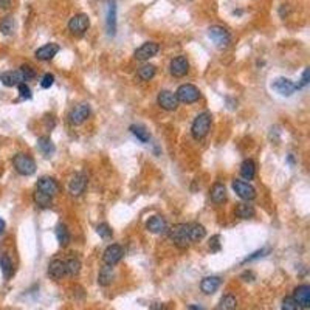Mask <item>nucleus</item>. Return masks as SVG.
<instances>
[{"label":"nucleus","instance_id":"f257e3e1","mask_svg":"<svg viewBox=\"0 0 310 310\" xmlns=\"http://www.w3.org/2000/svg\"><path fill=\"white\" fill-rule=\"evenodd\" d=\"M171 241L174 242V245H177L182 250L188 248L191 244L189 239V223H177L174 225L171 230H168Z\"/></svg>","mask_w":310,"mask_h":310},{"label":"nucleus","instance_id":"f03ea898","mask_svg":"<svg viewBox=\"0 0 310 310\" xmlns=\"http://www.w3.org/2000/svg\"><path fill=\"white\" fill-rule=\"evenodd\" d=\"M210 129H211V115L208 112H202L192 121L191 133L195 140H203L206 135H208Z\"/></svg>","mask_w":310,"mask_h":310},{"label":"nucleus","instance_id":"7ed1b4c3","mask_svg":"<svg viewBox=\"0 0 310 310\" xmlns=\"http://www.w3.org/2000/svg\"><path fill=\"white\" fill-rule=\"evenodd\" d=\"M14 169L20 175H33L36 171V161L28 154H16L13 158Z\"/></svg>","mask_w":310,"mask_h":310},{"label":"nucleus","instance_id":"20e7f679","mask_svg":"<svg viewBox=\"0 0 310 310\" xmlns=\"http://www.w3.org/2000/svg\"><path fill=\"white\" fill-rule=\"evenodd\" d=\"M208 36L210 39L213 40V42L216 44V47H219V48H226L230 45L231 42V34H230V31L220 27V25H213L208 28Z\"/></svg>","mask_w":310,"mask_h":310},{"label":"nucleus","instance_id":"39448f33","mask_svg":"<svg viewBox=\"0 0 310 310\" xmlns=\"http://www.w3.org/2000/svg\"><path fill=\"white\" fill-rule=\"evenodd\" d=\"M175 96H177L179 102L183 104H192V102H197L200 99V90L192 86V84H182L177 92H175Z\"/></svg>","mask_w":310,"mask_h":310},{"label":"nucleus","instance_id":"423d86ee","mask_svg":"<svg viewBox=\"0 0 310 310\" xmlns=\"http://www.w3.org/2000/svg\"><path fill=\"white\" fill-rule=\"evenodd\" d=\"M233 189H234V192L239 195L241 199H244L247 202L256 199V189H254V186H251L248 182L234 180L233 182Z\"/></svg>","mask_w":310,"mask_h":310},{"label":"nucleus","instance_id":"0eeeda50","mask_svg":"<svg viewBox=\"0 0 310 310\" xmlns=\"http://www.w3.org/2000/svg\"><path fill=\"white\" fill-rule=\"evenodd\" d=\"M90 27V19L87 14H76L68 20V30L73 34H84Z\"/></svg>","mask_w":310,"mask_h":310},{"label":"nucleus","instance_id":"6e6552de","mask_svg":"<svg viewBox=\"0 0 310 310\" xmlns=\"http://www.w3.org/2000/svg\"><path fill=\"white\" fill-rule=\"evenodd\" d=\"M157 102L161 109L168 110V112H172L179 107V99L175 96V93L171 90H161L157 96Z\"/></svg>","mask_w":310,"mask_h":310},{"label":"nucleus","instance_id":"1a4fd4ad","mask_svg":"<svg viewBox=\"0 0 310 310\" xmlns=\"http://www.w3.org/2000/svg\"><path fill=\"white\" fill-rule=\"evenodd\" d=\"M123 256H124L123 247L118 245V244H112L104 250V254H102V261H104L106 265H117L123 259Z\"/></svg>","mask_w":310,"mask_h":310},{"label":"nucleus","instance_id":"9d476101","mask_svg":"<svg viewBox=\"0 0 310 310\" xmlns=\"http://www.w3.org/2000/svg\"><path fill=\"white\" fill-rule=\"evenodd\" d=\"M107 11H106V27L110 36L117 34V2L115 0H106Z\"/></svg>","mask_w":310,"mask_h":310},{"label":"nucleus","instance_id":"9b49d317","mask_svg":"<svg viewBox=\"0 0 310 310\" xmlns=\"http://www.w3.org/2000/svg\"><path fill=\"white\" fill-rule=\"evenodd\" d=\"M89 117H90V106L86 104V102H82V104L76 106L73 110L70 112L68 120L73 126H81V124L84 123Z\"/></svg>","mask_w":310,"mask_h":310},{"label":"nucleus","instance_id":"f8f14e48","mask_svg":"<svg viewBox=\"0 0 310 310\" xmlns=\"http://www.w3.org/2000/svg\"><path fill=\"white\" fill-rule=\"evenodd\" d=\"M188 70H189V62H188V59H186V56L174 58L171 61V64H169V71H171V75L175 76V78L185 76L186 73H188Z\"/></svg>","mask_w":310,"mask_h":310},{"label":"nucleus","instance_id":"ddd939ff","mask_svg":"<svg viewBox=\"0 0 310 310\" xmlns=\"http://www.w3.org/2000/svg\"><path fill=\"white\" fill-rule=\"evenodd\" d=\"M158 51H160V45L157 42H146L135 50V55L133 56H135L137 61H148L157 55Z\"/></svg>","mask_w":310,"mask_h":310},{"label":"nucleus","instance_id":"4468645a","mask_svg":"<svg viewBox=\"0 0 310 310\" xmlns=\"http://www.w3.org/2000/svg\"><path fill=\"white\" fill-rule=\"evenodd\" d=\"M292 298L295 299V303H296L298 307L309 309L310 307V285L304 284V285L296 287Z\"/></svg>","mask_w":310,"mask_h":310},{"label":"nucleus","instance_id":"2eb2a0df","mask_svg":"<svg viewBox=\"0 0 310 310\" xmlns=\"http://www.w3.org/2000/svg\"><path fill=\"white\" fill-rule=\"evenodd\" d=\"M272 87H273L275 92H278L279 95H282V96H290V95H293V92L296 90V84H293V82L290 79H287V78L275 79Z\"/></svg>","mask_w":310,"mask_h":310},{"label":"nucleus","instance_id":"dca6fc26","mask_svg":"<svg viewBox=\"0 0 310 310\" xmlns=\"http://www.w3.org/2000/svg\"><path fill=\"white\" fill-rule=\"evenodd\" d=\"M87 186V177L84 174H75L68 182V191L71 195H81L86 191Z\"/></svg>","mask_w":310,"mask_h":310},{"label":"nucleus","instance_id":"f3484780","mask_svg":"<svg viewBox=\"0 0 310 310\" xmlns=\"http://www.w3.org/2000/svg\"><path fill=\"white\" fill-rule=\"evenodd\" d=\"M36 189L42 191V192H45V194L53 197V195H56L58 191H59V185L55 179H51V177H40L37 180V188Z\"/></svg>","mask_w":310,"mask_h":310},{"label":"nucleus","instance_id":"a211bd4d","mask_svg":"<svg viewBox=\"0 0 310 310\" xmlns=\"http://www.w3.org/2000/svg\"><path fill=\"white\" fill-rule=\"evenodd\" d=\"M146 228L154 234H164V233H168V223L161 216H154L148 220Z\"/></svg>","mask_w":310,"mask_h":310},{"label":"nucleus","instance_id":"6ab92c4d","mask_svg":"<svg viewBox=\"0 0 310 310\" xmlns=\"http://www.w3.org/2000/svg\"><path fill=\"white\" fill-rule=\"evenodd\" d=\"M48 276H50V278H53L55 281H61L62 278L67 276L65 261H61V259L51 261L50 265H48Z\"/></svg>","mask_w":310,"mask_h":310},{"label":"nucleus","instance_id":"aec40b11","mask_svg":"<svg viewBox=\"0 0 310 310\" xmlns=\"http://www.w3.org/2000/svg\"><path fill=\"white\" fill-rule=\"evenodd\" d=\"M58 51H59V45L51 42V44H45L44 47L37 48L34 55L39 61H50L58 55Z\"/></svg>","mask_w":310,"mask_h":310},{"label":"nucleus","instance_id":"412c9836","mask_svg":"<svg viewBox=\"0 0 310 310\" xmlns=\"http://www.w3.org/2000/svg\"><path fill=\"white\" fill-rule=\"evenodd\" d=\"M219 287H220V278L217 276H206L200 282V290L205 295H213L214 292H217Z\"/></svg>","mask_w":310,"mask_h":310},{"label":"nucleus","instance_id":"4be33fe9","mask_svg":"<svg viewBox=\"0 0 310 310\" xmlns=\"http://www.w3.org/2000/svg\"><path fill=\"white\" fill-rule=\"evenodd\" d=\"M0 81H2V84L6 87H14V86H19L20 82H24V78L19 70H14V71H3V73L0 75Z\"/></svg>","mask_w":310,"mask_h":310},{"label":"nucleus","instance_id":"5701e85b","mask_svg":"<svg viewBox=\"0 0 310 310\" xmlns=\"http://www.w3.org/2000/svg\"><path fill=\"white\" fill-rule=\"evenodd\" d=\"M113 278H115V270H113V265H104L101 267L99 275H98V284L102 287H107L112 284Z\"/></svg>","mask_w":310,"mask_h":310},{"label":"nucleus","instance_id":"b1692460","mask_svg":"<svg viewBox=\"0 0 310 310\" xmlns=\"http://www.w3.org/2000/svg\"><path fill=\"white\" fill-rule=\"evenodd\" d=\"M211 200L216 205H220L226 200V189L222 183H214L211 188Z\"/></svg>","mask_w":310,"mask_h":310},{"label":"nucleus","instance_id":"393cba45","mask_svg":"<svg viewBox=\"0 0 310 310\" xmlns=\"http://www.w3.org/2000/svg\"><path fill=\"white\" fill-rule=\"evenodd\" d=\"M241 175L245 180H253L256 175V163L251 158L244 160V163L241 164Z\"/></svg>","mask_w":310,"mask_h":310},{"label":"nucleus","instance_id":"a878e982","mask_svg":"<svg viewBox=\"0 0 310 310\" xmlns=\"http://www.w3.org/2000/svg\"><path fill=\"white\" fill-rule=\"evenodd\" d=\"M206 230L200 223H189V239L191 242H200L205 239Z\"/></svg>","mask_w":310,"mask_h":310},{"label":"nucleus","instance_id":"bb28decb","mask_svg":"<svg viewBox=\"0 0 310 310\" xmlns=\"http://www.w3.org/2000/svg\"><path fill=\"white\" fill-rule=\"evenodd\" d=\"M256 211L253 208V205L250 203H237L236 206V216L239 217V219H251V217H254Z\"/></svg>","mask_w":310,"mask_h":310},{"label":"nucleus","instance_id":"cd10ccee","mask_svg":"<svg viewBox=\"0 0 310 310\" xmlns=\"http://www.w3.org/2000/svg\"><path fill=\"white\" fill-rule=\"evenodd\" d=\"M33 200L39 208H50V206L53 205V197L39 189H36V192L33 194Z\"/></svg>","mask_w":310,"mask_h":310},{"label":"nucleus","instance_id":"c85d7f7f","mask_svg":"<svg viewBox=\"0 0 310 310\" xmlns=\"http://www.w3.org/2000/svg\"><path fill=\"white\" fill-rule=\"evenodd\" d=\"M56 239L59 242L61 247H67L71 241V236L67 230V226L65 225H58V228H56Z\"/></svg>","mask_w":310,"mask_h":310},{"label":"nucleus","instance_id":"c756f323","mask_svg":"<svg viewBox=\"0 0 310 310\" xmlns=\"http://www.w3.org/2000/svg\"><path fill=\"white\" fill-rule=\"evenodd\" d=\"M37 146H39V151L42 152L45 157H51V154L55 152V144L51 143L48 137H40L37 140Z\"/></svg>","mask_w":310,"mask_h":310},{"label":"nucleus","instance_id":"7c9ffc66","mask_svg":"<svg viewBox=\"0 0 310 310\" xmlns=\"http://www.w3.org/2000/svg\"><path fill=\"white\" fill-rule=\"evenodd\" d=\"M0 270H2L5 279H9V278L13 276V272H14L13 262H11V259H9V257H8L6 254H2V256H0Z\"/></svg>","mask_w":310,"mask_h":310},{"label":"nucleus","instance_id":"2f4dec72","mask_svg":"<svg viewBox=\"0 0 310 310\" xmlns=\"http://www.w3.org/2000/svg\"><path fill=\"white\" fill-rule=\"evenodd\" d=\"M65 270L68 276H78L81 272V261L78 257H70L65 261Z\"/></svg>","mask_w":310,"mask_h":310},{"label":"nucleus","instance_id":"473e14b6","mask_svg":"<svg viewBox=\"0 0 310 310\" xmlns=\"http://www.w3.org/2000/svg\"><path fill=\"white\" fill-rule=\"evenodd\" d=\"M236 307H237V299L233 295H225L220 299L219 306H217V310H236Z\"/></svg>","mask_w":310,"mask_h":310},{"label":"nucleus","instance_id":"72a5a7b5","mask_svg":"<svg viewBox=\"0 0 310 310\" xmlns=\"http://www.w3.org/2000/svg\"><path fill=\"white\" fill-rule=\"evenodd\" d=\"M155 73H157V68H155V65H151V64H146V65H143L140 70H138V78L141 81H151Z\"/></svg>","mask_w":310,"mask_h":310},{"label":"nucleus","instance_id":"f704fd0d","mask_svg":"<svg viewBox=\"0 0 310 310\" xmlns=\"http://www.w3.org/2000/svg\"><path fill=\"white\" fill-rule=\"evenodd\" d=\"M130 132L133 133V135H135L141 143H148L149 141V132L144 129L143 126H135V124H133V126H130Z\"/></svg>","mask_w":310,"mask_h":310},{"label":"nucleus","instance_id":"c9c22d12","mask_svg":"<svg viewBox=\"0 0 310 310\" xmlns=\"http://www.w3.org/2000/svg\"><path fill=\"white\" fill-rule=\"evenodd\" d=\"M0 31H2V33L6 34V36L11 34L14 31V19L11 16L2 19V22H0Z\"/></svg>","mask_w":310,"mask_h":310},{"label":"nucleus","instance_id":"e433bc0d","mask_svg":"<svg viewBox=\"0 0 310 310\" xmlns=\"http://www.w3.org/2000/svg\"><path fill=\"white\" fill-rule=\"evenodd\" d=\"M96 231H98V234L102 237V239H106V241L112 239V230H110V226L107 223H99L96 226Z\"/></svg>","mask_w":310,"mask_h":310},{"label":"nucleus","instance_id":"4c0bfd02","mask_svg":"<svg viewBox=\"0 0 310 310\" xmlns=\"http://www.w3.org/2000/svg\"><path fill=\"white\" fill-rule=\"evenodd\" d=\"M19 71H20V75H22V78H24V82H25V81L34 79V76H36L34 70L31 68L30 65H22V67L19 68Z\"/></svg>","mask_w":310,"mask_h":310},{"label":"nucleus","instance_id":"58836bf2","mask_svg":"<svg viewBox=\"0 0 310 310\" xmlns=\"http://www.w3.org/2000/svg\"><path fill=\"white\" fill-rule=\"evenodd\" d=\"M281 310H298V306L295 303V299L292 296H285L282 299V306H281Z\"/></svg>","mask_w":310,"mask_h":310},{"label":"nucleus","instance_id":"ea45409f","mask_svg":"<svg viewBox=\"0 0 310 310\" xmlns=\"http://www.w3.org/2000/svg\"><path fill=\"white\" fill-rule=\"evenodd\" d=\"M17 89H19L20 98H24V99H30L31 98V89L25 84V82H20V84L17 86Z\"/></svg>","mask_w":310,"mask_h":310},{"label":"nucleus","instance_id":"a19ab883","mask_svg":"<svg viewBox=\"0 0 310 310\" xmlns=\"http://www.w3.org/2000/svg\"><path fill=\"white\" fill-rule=\"evenodd\" d=\"M53 84H55V76L51 73H47L42 78V81H40V86H42V89H50Z\"/></svg>","mask_w":310,"mask_h":310},{"label":"nucleus","instance_id":"79ce46f5","mask_svg":"<svg viewBox=\"0 0 310 310\" xmlns=\"http://www.w3.org/2000/svg\"><path fill=\"white\" fill-rule=\"evenodd\" d=\"M309 81H310V70L306 68V70H304V73H303V78H301V82H299V84L296 86V89H303V87H306V86L309 84Z\"/></svg>","mask_w":310,"mask_h":310},{"label":"nucleus","instance_id":"37998d69","mask_svg":"<svg viewBox=\"0 0 310 310\" xmlns=\"http://www.w3.org/2000/svg\"><path fill=\"white\" fill-rule=\"evenodd\" d=\"M210 248L213 251H219L220 250V244H219V236H214L210 241Z\"/></svg>","mask_w":310,"mask_h":310},{"label":"nucleus","instance_id":"c03bdc74","mask_svg":"<svg viewBox=\"0 0 310 310\" xmlns=\"http://www.w3.org/2000/svg\"><path fill=\"white\" fill-rule=\"evenodd\" d=\"M268 250L267 248H262V250H259V251H256V253H253V256H248L247 259L244 261V262H248V261H253V259H256V257H259V256H264L265 253H267Z\"/></svg>","mask_w":310,"mask_h":310},{"label":"nucleus","instance_id":"a18cd8bd","mask_svg":"<svg viewBox=\"0 0 310 310\" xmlns=\"http://www.w3.org/2000/svg\"><path fill=\"white\" fill-rule=\"evenodd\" d=\"M11 6V0H0V9H8Z\"/></svg>","mask_w":310,"mask_h":310},{"label":"nucleus","instance_id":"49530a36","mask_svg":"<svg viewBox=\"0 0 310 310\" xmlns=\"http://www.w3.org/2000/svg\"><path fill=\"white\" fill-rule=\"evenodd\" d=\"M151 310H168V309H166V306H163V304H154L151 307Z\"/></svg>","mask_w":310,"mask_h":310},{"label":"nucleus","instance_id":"de8ad7c7","mask_svg":"<svg viewBox=\"0 0 310 310\" xmlns=\"http://www.w3.org/2000/svg\"><path fill=\"white\" fill-rule=\"evenodd\" d=\"M5 226H6L5 220L2 219V217H0V236H2V234H3V231H5Z\"/></svg>","mask_w":310,"mask_h":310},{"label":"nucleus","instance_id":"09e8293b","mask_svg":"<svg viewBox=\"0 0 310 310\" xmlns=\"http://www.w3.org/2000/svg\"><path fill=\"white\" fill-rule=\"evenodd\" d=\"M189 310H203L202 307H197V306H189Z\"/></svg>","mask_w":310,"mask_h":310}]
</instances>
